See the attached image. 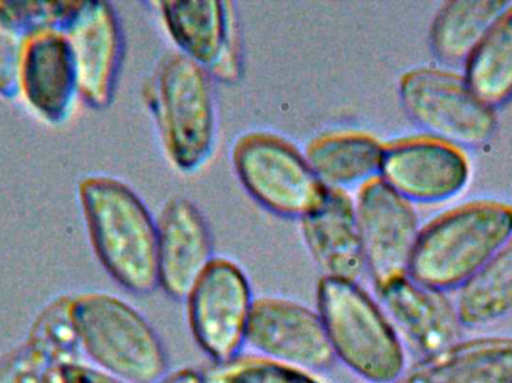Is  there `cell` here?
Listing matches in <instances>:
<instances>
[{"label": "cell", "mask_w": 512, "mask_h": 383, "mask_svg": "<svg viewBox=\"0 0 512 383\" xmlns=\"http://www.w3.org/2000/svg\"><path fill=\"white\" fill-rule=\"evenodd\" d=\"M69 316L78 348L96 369L126 383H158L170 373L161 337L126 301L80 295L69 304Z\"/></svg>", "instance_id": "cell-4"}, {"label": "cell", "mask_w": 512, "mask_h": 383, "mask_svg": "<svg viewBox=\"0 0 512 383\" xmlns=\"http://www.w3.org/2000/svg\"><path fill=\"white\" fill-rule=\"evenodd\" d=\"M168 35L179 53L225 84L242 75L239 27L233 3L218 0H173L158 3Z\"/></svg>", "instance_id": "cell-11"}, {"label": "cell", "mask_w": 512, "mask_h": 383, "mask_svg": "<svg viewBox=\"0 0 512 383\" xmlns=\"http://www.w3.org/2000/svg\"><path fill=\"white\" fill-rule=\"evenodd\" d=\"M185 301L192 337L204 355L213 364L239 358L255 304L245 271L230 259L216 258Z\"/></svg>", "instance_id": "cell-8"}, {"label": "cell", "mask_w": 512, "mask_h": 383, "mask_svg": "<svg viewBox=\"0 0 512 383\" xmlns=\"http://www.w3.org/2000/svg\"><path fill=\"white\" fill-rule=\"evenodd\" d=\"M301 234L324 277L358 282L366 273L355 202L348 192L327 188L301 219Z\"/></svg>", "instance_id": "cell-15"}, {"label": "cell", "mask_w": 512, "mask_h": 383, "mask_svg": "<svg viewBox=\"0 0 512 383\" xmlns=\"http://www.w3.org/2000/svg\"><path fill=\"white\" fill-rule=\"evenodd\" d=\"M396 383H512V337H480L421 358Z\"/></svg>", "instance_id": "cell-16"}, {"label": "cell", "mask_w": 512, "mask_h": 383, "mask_svg": "<svg viewBox=\"0 0 512 383\" xmlns=\"http://www.w3.org/2000/svg\"><path fill=\"white\" fill-rule=\"evenodd\" d=\"M69 367H71L72 373L83 383H126L120 381L116 376L110 375V373L96 369L92 364L72 361V363H69Z\"/></svg>", "instance_id": "cell-24"}, {"label": "cell", "mask_w": 512, "mask_h": 383, "mask_svg": "<svg viewBox=\"0 0 512 383\" xmlns=\"http://www.w3.org/2000/svg\"><path fill=\"white\" fill-rule=\"evenodd\" d=\"M246 345L259 357L313 375L336 361L318 310L289 298H256Z\"/></svg>", "instance_id": "cell-10"}, {"label": "cell", "mask_w": 512, "mask_h": 383, "mask_svg": "<svg viewBox=\"0 0 512 383\" xmlns=\"http://www.w3.org/2000/svg\"><path fill=\"white\" fill-rule=\"evenodd\" d=\"M96 253L126 291L159 288L158 223L137 193L114 179L87 180L81 189Z\"/></svg>", "instance_id": "cell-2"}, {"label": "cell", "mask_w": 512, "mask_h": 383, "mask_svg": "<svg viewBox=\"0 0 512 383\" xmlns=\"http://www.w3.org/2000/svg\"><path fill=\"white\" fill-rule=\"evenodd\" d=\"M231 161L248 195L279 217L303 219L327 191L304 153L274 134L243 135L234 144Z\"/></svg>", "instance_id": "cell-7"}, {"label": "cell", "mask_w": 512, "mask_h": 383, "mask_svg": "<svg viewBox=\"0 0 512 383\" xmlns=\"http://www.w3.org/2000/svg\"><path fill=\"white\" fill-rule=\"evenodd\" d=\"M376 295L394 330L421 358L460 342L463 325L445 292L403 276L376 289Z\"/></svg>", "instance_id": "cell-14"}, {"label": "cell", "mask_w": 512, "mask_h": 383, "mask_svg": "<svg viewBox=\"0 0 512 383\" xmlns=\"http://www.w3.org/2000/svg\"><path fill=\"white\" fill-rule=\"evenodd\" d=\"M72 56L59 38H42L33 45L24 65L29 98L41 110H59L72 84Z\"/></svg>", "instance_id": "cell-22"}, {"label": "cell", "mask_w": 512, "mask_h": 383, "mask_svg": "<svg viewBox=\"0 0 512 383\" xmlns=\"http://www.w3.org/2000/svg\"><path fill=\"white\" fill-rule=\"evenodd\" d=\"M206 69L168 53L149 86V105L171 164L182 173L200 170L215 149L218 134L215 92Z\"/></svg>", "instance_id": "cell-5"}, {"label": "cell", "mask_w": 512, "mask_h": 383, "mask_svg": "<svg viewBox=\"0 0 512 383\" xmlns=\"http://www.w3.org/2000/svg\"><path fill=\"white\" fill-rule=\"evenodd\" d=\"M156 223L159 288L173 300H186L216 259L209 225L186 198L170 199Z\"/></svg>", "instance_id": "cell-13"}, {"label": "cell", "mask_w": 512, "mask_h": 383, "mask_svg": "<svg viewBox=\"0 0 512 383\" xmlns=\"http://www.w3.org/2000/svg\"><path fill=\"white\" fill-rule=\"evenodd\" d=\"M72 363V361H71ZM51 383H83L72 373L69 363L60 364L51 375Z\"/></svg>", "instance_id": "cell-26"}, {"label": "cell", "mask_w": 512, "mask_h": 383, "mask_svg": "<svg viewBox=\"0 0 512 383\" xmlns=\"http://www.w3.org/2000/svg\"><path fill=\"white\" fill-rule=\"evenodd\" d=\"M400 104L426 137L456 149H477L496 131L495 110L472 92L463 75L421 66L403 74Z\"/></svg>", "instance_id": "cell-6"}, {"label": "cell", "mask_w": 512, "mask_h": 383, "mask_svg": "<svg viewBox=\"0 0 512 383\" xmlns=\"http://www.w3.org/2000/svg\"><path fill=\"white\" fill-rule=\"evenodd\" d=\"M512 238V207L474 201L454 208L421 231L409 277L427 288L460 289Z\"/></svg>", "instance_id": "cell-1"}, {"label": "cell", "mask_w": 512, "mask_h": 383, "mask_svg": "<svg viewBox=\"0 0 512 383\" xmlns=\"http://www.w3.org/2000/svg\"><path fill=\"white\" fill-rule=\"evenodd\" d=\"M75 63L81 90L92 104L107 105L122 57V35L113 9L89 3L75 29Z\"/></svg>", "instance_id": "cell-17"}, {"label": "cell", "mask_w": 512, "mask_h": 383, "mask_svg": "<svg viewBox=\"0 0 512 383\" xmlns=\"http://www.w3.org/2000/svg\"><path fill=\"white\" fill-rule=\"evenodd\" d=\"M466 83L487 107L512 99V3L465 63Z\"/></svg>", "instance_id": "cell-20"}, {"label": "cell", "mask_w": 512, "mask_h": 383, "mask_svg": "<svg viewBox=\"0 0 512 383\" xmlns=\"http://www.w3.org/2000/svg\"><path fill=\"white\" fill-rule=\"evenodd\" d=\"M354 202L366 271L375 289L409 276L421 234L411 202L382 179L358 189Z\"/></svg>", "instance_id": "cell-9"}, {"label": "cell", "mask_w": 512, "mask_h": 383, "mask_svg": "<svg viewBox=\"0 0 512 383\" xmlns=\"http://www.w3.org/2000/svg\"><path fill=\"white\" fill-rule=\"evenodd\" d=\"M158 383H206L204 373L201 370L186 367V369L170 372L162 381Z\"/></svg>", "instance_id": "cell-25"}, {"label": "cell", "mask_w": 512, "mask_h": 383, "mask_svg": "<svg viewBox=\"0 0 512 383\" xmlns=\"http://www.w3.org/2000/svg\"><path fill=\"white\" fill-rule=\"evenodd\" d=\"M510 5L511 2L504 0H451L444 3L430 27L433 54L444 65H465Z\"/></svg>", "instance_id": "cell-19"}, {"label": "cell", "mask_w": 512, "mask_h": 383, "mask_svg": "<svg viewBox=\"0 0 512 383\" xmlns=\"http://www.w3.org/2000/svg\"><path fill=\"white\" fill-rule=\"evenodd\" d=\"M471 176L465 153L429 137L405 138L385 146L381 177L408 202L448 201Z\"/></svg>", "instance_id": "cell-12"}, {"label": "cell", "mask_w": 512, "mask_h": 383, "mask_svg": "<svg viewBox=\"0 0 512 383\" xmlns=\"http://www.w3.org/2000/svg\"><path fill=\"white\" fill-rule=\"evenodd\" d=\"M318 313L334 358L369 383H396L406 372L402 339L381 304L358 282L322 277Z\"/></svg>", "instance_id": "cell-3"}, {"label": "cell", "mask_w": 512, "mask_h": 383, "mask_svg": "<svg viewBox=\"0 0 512 383\" xmlns=\"http://www.w3.org/2000/svg\"><path fill=\"white\" fill-rule=\"evenodd\" d=\"M385 146L366 132L340 131L310 141L306 156L319 182L348 192L381 177Z\"/></svg>", "instance_id": "cell-18"}, {"label": "cell", "mask_w": 512, "mask_h": 383, "mask_svg": "<svg viewBox=\"0 0 512 383\" xmlns=\"http://www.w3.org/2000/svg\"><path fill=\"white\" fill-rule=\"evenodd\" d=\"M457 315L463 327L495 324L512 313V238L460 288Z\"/></svg>", "instance_id": "cell-21"}, {"label": "cell", "mask_w": 512, "mask_h": 383, "mask_svg": "<svg viewBox=\"0 0 512 383\" xmlns=\"http://www.w3.org/2000/svg\"><path fill=\"white\" fill-rule=\"evenodd\" d=\"M203 373L206 383H322L313 373L259 355L213 364Z\"/></svg>", "instance_id": "cell-23"}]
</instances>
